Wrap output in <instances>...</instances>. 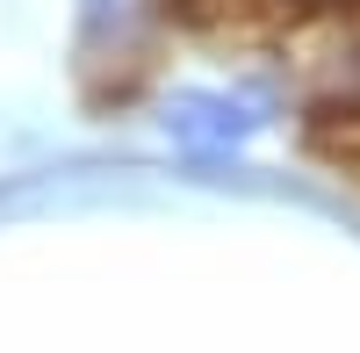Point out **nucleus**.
I'll return each instance as SVG.
<instances>
[{
  "label": "nucleus",
  "mask_w": 360,
  "mask_h": 353,
  "mask_svg": "<svg viewBox=\"0 0 360 353\" xmlns=\"http://www.w3.org/2000/svg\"><path fill=\"white\" fill-rule=\"evenodd\" d=\"M266 123H274V94L245 86V79H195V86H173L159 101V130L188 159H231Z\"/></svg>",
  "instance_id": "nucleus-1"
},
{
  "label": "nucleus",
  "mask_w": 360,
  "mask_h": 353,
  "mask_svg": "<svg viewBox=\"0 0 360 353\" xmlns=\"http://www.w3.org/2000/svg\"><path fill=\"white\" fill-rule=\"evenodd\" d=\"M144 22H152V0H79V44H86V58L137 51Z\"/></svg>",
  "instance_id": "nucleus-2"
}]
</instances>
